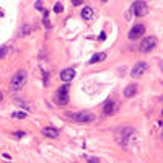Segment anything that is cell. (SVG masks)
Listing matches in <instances>:
<instances>
[{
	"instance_id": "24",
	"label": "cell",
	"mask_w": 163,
	"mask_h": 163,
	"mask_svg": "<svg viewBox=\"0 0 163 163\" xmlns=\"http://www.w3.org/2000/svg\"><path fill=\"white\" fill-rule=\"evenodd\" d=\"M161 126H163V121H161Z\"/></svg>"
},
{
	"instance_id": "23",
	"label": "cell",
	"mask_w": 163,
	"mask_h": 163,
	"mask_svg": "<svg viewBox=\"0 0 163 163\" xmlns=\"http://www.w3.org/2000/svg\"><path fill=\"white\" fill-rule=\"evenodd\" d=\"M2 98H3V95H2V93H0V101H2Z\"/></svg>"
},
{
	"instance_id": "11",
	"label": "cell",
	"mask_w": 163,
	"mask_h": 163,
	"mask_svg": "<svg viewBox=\"0 0 163 163\" xmlns=\"http://www.w3.org/2000/svg\"><path fill=\"white\" fill-rule=\"evenodd\" d=\"M135 93H137V85L135 83H130V85H127L126 88H124V96L126 98H132Z\"/></svg>"
},
{
	"instance_id": "15",
	"label": "cell",
	"mask_w": 163,
	"mask_h": 163,
	"mask_svg": "<svg viewBox=\"0 0 163 163\" xmlns=\"http://www.w3.org/2000/svg\"><path fill=\"white\" fill-rule=\"evenodd\" d=\"M62 10H64V7H62L60 2H57V3L54 5V11H55V13H62Z\"/></svg>"
},
{
	"instance_id": "13",
	"label": "cell",
	"mask_w": 163,
	"mask_h": 163,
	"mask_svg": "<svg viewBox=\"0 0 163 163\" xmlns=\"http://www.w3.org/2000/svg\"><path fill=\"white\" fill-rule=\"evenodd\" d=\"M106 59V54L104 52H98V54H95L93 57L88 60V64H96V62H101V60H104Z\"/></svg>"
},
{
	"instance_id": "3",
	"label": "cell",
	"mask_w": 163,
	"mask_h": 163,
	"mask_svg": "<svg viewBox=\"0 0 163 163\" xmlns=\"http://www.w3.org/2000/svg\"><path fill=\"white\" fill-rule=\"evenodd\" d=\"M155 46H156V37L155 36H147V37H143L142 42L139 44V49L142 52H148V51H152Z\"/></svg>"
},
{
	"instance_id": "12",
	"label": "cell",
	"mask_w": 163,
	"mask_h": 163,
	"mask_svg": "<svg viewBox=\"0 0 163 163\" xmlns=\"http://www.w3.org/2000/svg\"><path fill=\"white\" fill-rule=\"evenodd\" d=\"M82 18L83 20H91V16H93V10H91V7H83L82 8Z\"/></svg>"
},
{
	"instance_id": "7",
	"label": "cell",
	"mask_w": 163,
	"mask_h": 163,
	"mask_svg": "<svg viewBox=\"0 0 163 163\" xmlns=\"http://www.w3.org/2000/svg\"><path fill=\"white\" fill-rule=\"evenodd\" d=\"M143 33H145V26H143V24H135V26H132V29L129 31V39H137V37L143 36Z\"/></svg>"
},
{
	"instance_id": "10",
	"label": "cell",
	"mask_w": 163,
	"mask_h": 163,
	"mask_svg": "<svg viewBox=\"0 0 163 163\" xmlns=\"http://www.w3.org/2000/svg\"><path fill=\"white\" fill-rule=\"evenodd\" d=\"M59 129L55 127H44L42 129V135L44 137H49V139H55V137H59Z\"/></svg>"
},
{
	"instance_id": "19",
	"label": "cell",
	"mask_w": 163,
	"mask_h": 163,
	"mask_svg": "<svg viewBox=\"0 0 163 163\" xmlns=\"http://www.w3.org/2000/svg\"><path fill=\"white\" fill-rule=\"evenodd\" d=\"M5 54H7V46H0V57H3Z\"/></svg>"
},
{
	"instance_id": "5",
	"label": "cell",
	"mask_w": 163,
	"mask_h": 163,
	"mask_svg": "<svg viewBox=\"0 0 163 163\" xmlns=\"http://www.w3.org/2000/svg\"><path fill=\"white\" fill-rule=\"evenodd\" d=\"M148 68V65H147V62H137V64L132 67V70H130V77H142L143 75V72H145Z\"/></svg>"
},
{
	"instance_id": "17",
	"label": "cell",
	"mask_w": 163,
	"mask_h": 163,
	"mask_svg": "<svg viewBox=\"0 0 163 163\" xmlns=\"http://www.w3.org/2000/svg\"><path fill=\"white\" fill-rule=\"evenodd\" d=\"M13 137H26V132H23V130H16V132H13Z\"/></svg>"
},
{
	"instance_id": "4",
	"label": "cell",
	"mask_w": 163,
	"mask_h": 163,
	"mask_svg": "<svg viewBox=\"0 0 163 163\" xmlns=\"http://www.w3.org/2000/svg\"><path fill=\"white\" fill-rule=\"evenodd\" d=\"M72 119H75L78 122H93L95 121V114L90 111H80V112H73Z\"/></svg>"
},
{
	"instance_id": "14",
	"label": "cell",
	"mask_w": 163,
	"mask_h": 163,
	"mask_svg": "<svg viewBox=\"0 0 163 163\" xmlns=\"http://www.w3.org/2000/svg\"><path fill=\"white\" fill-rule=\"evenodd\" d=\"M11 117H13V119H24V117H26V111H18V112H13V114H11Z\"/></svg>"
},
{
	"instance_id": "1",
	"label": "cell",
	"mask_w": 163,
	"mask_h": 163,
	"mask_svg": "<svg viewBox=\"0 0 163 163\" xmlns=\"http://www.w3.org/2000/svg\"><path fill=\"white\" fill-rule=\"evenodd\" d=\"M26 78H28L26 72H24V70H18V72L13 75V78H11L10 90H11V91L21 90V88H23V85H26Z\"/></svg>"
},
{
	"instance_id": "21",
	"label": "cell",
	"mask_w": 163,
	"mask_h": 163,
	"mask_svg": "<svg viewBox=\"0 0 163 163\" xmlns=\"http://www.w3.org/2000/svg\"><path fill=\"white\" fill-rule=\"evenodd\" d=\"M34 5H36V8H37V10H42V3H41V2H36Z\"/></svg>"
},
{
	"instance_id": "6",
	"label": "cell",
	"mask_w": 163,
	"mask_h": 163,
	"mask_svg": "<svg viewBox=\"0 0 163 163\" xmlns=\"http://www.w3.org/2000/svg\"><path fill=\"white\" fill-rule=\"evenodd\" d=\"M130 8H132V11H134L135 16H143V15L147 13V10H148L145 2H134Z\"/></svg>"
},
{
	"instance_id": "8",
	"label": "cell",
	"mask_w": 163,
	"mask_h": 163,
	"mask_svg": "<svg viewBox=\"0 0 163 163\" xmlns=\"http://www.w3.org/2000/svg\"><path fill=\"white\" fill-rule=\"evenodd\" d=\"M116 111H117V104L112 101V99H108V101L103 104V112H104V114L111 116V114H114Z\"/></svg>"
},
{
	"instance_id": "20",
	"label": "cell",
	"mask_w": 163,
	"mask_h": 163,
	"mask_svg": "<svg viewBox=\"0 0 163 163\" xmlns=\"http://www.w3.org/2000/svg\"><path fill=\"white\" fill-rule=\"evenodd\" d=\"M29 29H31L29 26H23V29H21V34H23V36H24V34H28V31H29Z\"/></svg>"
},
{
	"instance_id": "18",
	"label": "cell",
	"mask_w": 163,
	"mask_h": 163,
	"mask_svg": "<svg viewBox=\"0 0 163 163\" xmlns=\"http://www.w3.org/2000/svg\"><path fill=\"white\" fill-rule=\"evenodd\" d=\"M88 163H99L98 156H88Z\"/></svg>"
},
{
	"instance_id": "16",
	"label": "cell",
	"mask_w": 163,
	"mask_h": 163,
	"mask_svg": "<svg viewBox=\"0 0 163 163\" xmlns=\"http://www.w3.org/2000/svg\"><path fill=\"white\" fill-rule=\"evenodd\" d=\"M42 23H44L46 28H51V23H49V18H47V11H44V18H42Z\"/></svg>"
},
{
	"instance_id": "9",
	"label": "cell",
	"mask_w": 163,
	"mask_h": 163,
	"mask_svg": "<svg viewBox=\"0 0 163 163\" xmlns=\"http://www.w3.org/2000/svg\"><path fill=\"white\" fill-rule=\"evenodd\" d=\"M73 77H75V70H73V68H64V70L60 72V80L65 82V83L72 82Z\"/></svg>"
},
{
	"instance_id": "22",
	"label": "cell",
	"mask_w": 163,
	"mask_h": 163,
	"mask_svg": "<svg viewBox=\"0 0 163 163\" xmlns=\"http://www.w3.org/2000/svg\"><path fill=\"white\" fill-rule=\"evenodd\" d=\"M82 2H80V0H72V5H75V7H77V5H80Z\"/></svg>"
},
{
	"instance_id": "2",
	"label": "cell",
	"mask_w": 163,
	"mask_h": 163,
	"mask_svg": "<svg viewBox=\"0 0 163 163\" xmlns=\"http://www.w3.org/2000/svg\"><path fill=\"white\" fill-rule=\"evenodd\" d=\"M55 103L60 104V106H64L68 103V85H62L60 88L55 91Z\"/></svg>"
}]
</instances>
